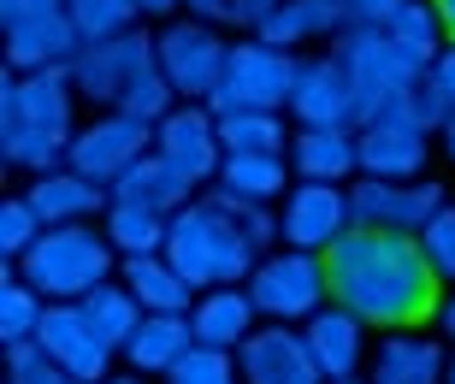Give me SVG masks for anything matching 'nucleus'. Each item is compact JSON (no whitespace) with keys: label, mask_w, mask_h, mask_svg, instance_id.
<instances>
[{"label":"nucleus","mask_w":455,"mask_h":384,"mask_svg":"<svg viewBox=\"0 0 455 384\" xmlns=\"http://www.w3.org/2000/svg\"><path fill=\"white\" fill-rule=\"evenodd\" d=\"M325 278H331V301H343L349 314L385 325V332H414L426 319H438L443 308V284L426 267L420 236L349 225L325 249Z\"/></svg>","instance_id":"1"},{"label":"nucleus","mask_w":455,"mask_h":384,"mask_svg":"<svg viewBox=\"0 0 455 384\" xmlns=\"http://www.w3.org/2000/svg\"><path fill=\"white\" fill-rule=\"evenodd\" d=\"M77 142V89L71 71H6L0 84V154L24 172H60Z\"/></svg>","instance_id":"2"},{"label":"nucleus","mask_w":455,"mask_h":384,"mask_svg":"<svg viewBox=\"0 0 455 384\" xmlns=\"http://www.w3.org/2000/svg\"><path fill=\"white\" fill-rule=\"evenodd\" d=\"M166 260L196 290H220V284H249V272L260 267V249L249 243L236 207H225L220 196H202L184 213H172Z\"/></svg>","instance_id":"3"},{"label":"nucleus","mask_w":455,"mask_h":384,"mask_svg":"<svg viewBox=\"0 0 455 384\" xmlns=\"http://www.w3.org/2000/svg\"><path fill=\"white\" fill-rule=\"evenodd\" d=\"M113 236L77 219V225H48L36 236V249L18 260V272L48 301H84L89 290H101L113 278Z\"/></svg>","instance_id":"4"},{"label":"nucleus","mask_w":455,"mask_h":384,"mask_svg":"<svg viewBox=\"0 0 455 384\" xmlns=\"http://www.w3.org/2000/svg\"><path fill=\"white\" fill-rule=\"evenodd\" d=\"M331 60H338L343 77L355 84L361 118L403 113L408 95L426 84V66H420V60L396 48V42H390V30H367V24H349L343 36H331Z\"/></svg>","instance_id":"5"},{"label":"nucleus","mask_w":455,"mask_h":384,"mask_svg":"<svg viewBox=\"0 0 455 384\" xmlns=\"http://www.w3.org/2000/svg\"><path fill=\"white\" fill-rule=\"evenodd\" d=\"M296 71H302V60L290 48H272L260 36L231 42L220 84H213V95H207L202 107H213L220 118H231V113H284L290 89H296Z\"/></svg>","instance_id":"6"},{"label":"nucleus","mask_w":455,"mask_h":384,"mask_svg":"<svg viewBox=\"0 0 455 384\" xmlns=\"http://www.w3.org/2000/svg\"><path fill=\"white\" fill-rule=\"evenodd\" d=\"M0 24H6V66L18 77L71 71V60L84 53V36L71 24L66 0H0Z\"/></svg>","instance_id":"7"},{"label":"nucleus","mask_w":455,"mask_h":384,"mask_svg":"<svg viewBox=\"0 0 455 384\" xmlns=\"http://www.w3.org/2000/svg\"><path fill=\"white\" fill-rule=\"evenodd\" d=\"M148 71H160V48H154V36L136 24V30L107 36V42H84V53L71 60V89L84 100H95V107H107V113H118L124 95H131Z\"/></svg>","instance_id":"8"},{"label":"nucleus","mask_w":455,"mask_h":384,"mask_svg":"<svg viewBox=\"0 0 455 384\" xmlns=\"http://www.w3.org/2000/svg\"><path fill=\"white\" fill-rule=\"evenodd\" d=\"M254 308L278 325H307V319L320 314L325 301H331V278H325V254H302V249H278L267 254L260 267L249 272Z\"/></svg>","instance_id":"9"},{"label":"nucleus","mask_w":455,"mask_h":384,"mask_svg":"<svg viewBox=\"0 0 455 384\" xmlns=\"http://www.w3.org/2000/svg\"><path fill=\"white\" fill-rule=\"evenodd\" d=\"M154 48H160V77L178 89V100H207L225 71L231 42H220V30L207 18H178L154 36Z\"/></svg>","instance_id":"10"},{"label":"nucleus","mask_w":455,"mask_h":384,"mask_svg":"<svg viewBox=\"0 0 455 384\" xmlns=\"http://www.w3.org/2000/svg\"><path fill=\"white\" fill-rule=\"evenodd\" d=\"M154 154H160L178 178H189L196 189L213 184L220 166H225L220 113H213V107H196V100H178V107L154 124Z\"/></svg>","instance_id":"11"},{"label":"nucleus","mask_w":455,"mask_h":384,"mask_svg":"<svg viewBox=\"0 0 455 384\" xmlns=\"http://www.w3.org/2000/svg\"><path fill=\"white\" fill-rule=\"evenodd\" d=\"M355 154H361V172H367V178L414 184V178H426L432 131L414 124L408 113H379V118H361V124H355Z\"/></svg>","instance_id":"12"},{"label":"nucleus","mask_w":455,"mask_h":384,"mask_svg":"<svg viewBox=\"0 0 455 384\" xmlns=\"http://www.w3.org/2000/svg\"><path fill=\"white\" fill-rule=\"evenodd\" d=\"M349 225H355V213H349V189L343 184H307V178H296V189L278 201V243L284 249L325 254Z\"/></svg>","instance_id":"13"},{"label":"nucleus","mask_w":455,"mask_h":384,"mask_svg":"<svg viewBox=\"0 0 455 384\" xmlns=\"http://www.w3.org/2000/svg\"><path fill=\"white\" fill-rule=\"evenodd\" d=\"M142 154H154V124H142V118H131V113H101L95 124H84V131H77L66 166L113 189L118 178L142 160Z\"/></svg>","instance_id":"14"},{"label":"nucleus","mask_w":455,"mask_h":384,"mask_svg":"<svg viewBox=\"0 0 455 384\" xmlns=\"http://www.w3.org/2000/svg\"><path fill=\"white\" fill-rule=\"evenodd\" d=\"M443 207V189L432 178H414V184H385V178H361L349 189V213L355 225L367 231H396V236H420L426 219Z\"/></svg>","instance_id":"15"},{"label":"nucleus","mask_w":455,"mask_h":384,"mask_svg":"<svg viewBox=\"0 0 455 384\" xmlns=\"http://www.w3.org/2000/svg\"><path fill=\"white\" fill-rule=\"evenodd\" d=\"M36 343H42V349H48L77 384H107V379H113V372H107V367H113V343L89 325L84 301H48Z\"/></svg>","instance_id":"16"},{"label":"nucleus","mask_w":455,"mask_h":384,"mask_svg":"<svg viewBox=\"0 0 455 384\" xmlns=\"http://www.w3.org/2000/svg\"><path fill=\"white\" fill-rule=\"evenodd\" d=\"M284 113L296 118V131H355L361 100H355V84L343 77V66L325 53V60H302Z\"/></svg>","instance_id":"17"},{"label":"nucleus","mask_w":455,"mask_h":384,"mask_svg":"<svg viewBox=\"0 0 455 384\" xmlns=\"http://www.w3.org/2000/svg\"><path fill=\"white\" fill-rule=\"evenodd\" d=\"M236 367H243V384H325L320 361L307 349V337L296 325H260V332L236 349Z\"/></svg>","instance_id":"18"},{"label":"nucleus","mask_w":455,"mask_h":384,"mask_svg":"<svg viewBox=\"0 0 455 384\" xmlns=\"http://www.w3.org/2000/svg\"><path fill=\"white\" fill-rule=\"evenodd\" d=\"M302 337H307V349H314V361H320L325 384L355 379L361 361H367V319L349 314L343 301H325L320 314L302 325Z\"/></svg>","instance_id":"19"},{"label":"nucleus","mask_w":455,"mask_h":384,"mask_svg":"<svg viewBox=\"0 0 455 384\" xmlns=\"http://www.w3.org/2000/svg\"><path fill=\"white\" fill-rule=\"evenodd\" d=\"M213 196L225 207H272V201L290 196V160L284 154H225L220 178H213Z\"/></svg>","instance_id":"20"},{"label":"nucleus","mask_w":455,"mask_h":384,"mask_svg":"<svg viewBox=\"0 0 455 384\" xmlns=\"http://www.w3.org/2000/svg\"><path fill=\"white\" fill-rule=\"evenodd\" d=\"M254 296L243 284H220V290H202L196 296V308H189V332H196V343H207V349H243L254 337Z\"/></svg>","instance_id":"21"},{"label":"nucleus","mask_w":455,"mask_h":384,"mask_svg":"<svg viewBox=\"0 0 455 384\" xmlns=\"http://www.w3.org/2000/svg\"><path fill=\"white\" fill-rule=\"evenodd\" d=\"M349 24H355L349 0H278V6L254 24V36L272 42V48H302L314 36H343Z\"/></svg>","instance_id":"22"},{"label":"nucleus","mask_w":455,"mask_h":384,"mask_svg":"<svg viewBox=\"0 0 455 384\" xmlns=\"http://www.w3.org/2000/svg\"><path fill=\"white\" fill-rule=\"evenodd\" d=\"M107 201H113V189L95 184V178H84V172H71V166L42 172V178L30 184V207L42 213V225H77V219H95Z\"/></svg>","instance_id":"23"},{"label":"nucleus","mask_w":455,"mask_h":384,"mask_svg":"<svg viewBox=\"0 0 455 384\" xmlns=\"http://www.w3.org/2000/svg\"><path fill=\"white\" fill-rule=\"evenodd\" d=\"M118 284L142 301V314H189L196 296H202L166 254H124V278H118Z\"/></svg>","instance_id":"24"},{"label":"nucleus","mask_w":455,"mask_h":384,"mask_svg":"<svg viewBox=\"0 0 455 384\" xmlns=\"http://www.w3.org/2000/svg\"><path fill=\"white\" fill-rule=\"evenodd\" d=\"M443 367L450 355L443 343L432 337H414V332H390L379 349H372V384H443Z\"/></svg>","instance_id":"25"},{"label":"nucleus","mask_w":455,"mask_h":384,"mask_svg":"<svg viewBox=\"0 0 455 384\" xmlns=\"http://www.w3.org/2000/svg\"><path fill=\"white\" fill-rule=\"evenodd\" d=\"M189 196H196V184L189 178H178V172L160 160V154H142L124 178L113 184V201H131V207H148V213H184Z\"/></svg>","instance_id":"26"},{"label":"nucleus","mask_w":455,"mask_h":384,"mask_svg":"<svg viewBox=\"0 0 455 384\" xmlns=\"http://www.w3.org/2000/svg\"><path fill=\"white\" fill-rule=\"evenodd\" d=\"M290 166L307 184H343L349 172H361L355 131H296L290 136Z\"/></svg>","instance_id":"27"},{"label":"nucleus","mask_w":455,"mask_h":384,"mask_svg":"<svg viewBox=\"0 0 455 384\" xmlns=\"http://www.w3.org/2000/svg\"><path fill=\"white\" fill-rule=\"evenodd\" d=\"M196 349V332H189V314H142V325H136V337L124 343V355H131L136 372H160L166 379L184 355Z\"/></svg>","instance_id":"28"},{"label":"nucleus","mask_w":455,"mask_h":384,"mask_svg":"<svg viewBox=\"0 0 455 384\" xmlns=\"http://www.w3.org/2000/svg\"><path fill=\"white\" fill-rule=\"evenodd\" d=\"M166 213H148V207H131V201H107V236H113L118 254H166Z\"/></svg>","instance_id":"29"},{"label":"nucleus","mask_w":455,"mask_h":384,"mask_svg":"<svg viewBox=\"0 0 455 384\" xmlns=\"http://www.w3.org/2000/svg\"><path fill=\"white\" fill-rule=\"evenodd\" d=\"M42 314H48V296L36 284H24V272H6L0 278V337H6V349L30 343L42 332Z\"/></svg>","instance_id":"30"},{"label":"nucleus","mask_w":455,"mask_h":384,"mask_svg":"<svg viewBox=\"0 0 455 384\" xmlns=\"http://www.w3.org/2000/svg\"><path fill=\"white\" fill-rule=\"evenodd\" d=\"M84 314H89V325H95L113 349H124V343L136 337V325H142V301H136L124 284L107 278L101 290H89V296H84Z\"/></svg>","instance_id":"31"},{"label":"nucleus","mask_w":455,"mask_h":384,"mask_svg":"<svg viewBox=\"0 0 455 384\" xmlns=\"http://www.w3.org/2000/svg\"><path fill=\"white\" fill-rule=\"evenodd\" d=\"M225 154H290V124L284 113H231L220 118Z\"/></svg>","instance_id":"32"},{"label":"nucleus","mask_w":455,"mask_h":384,"mask_svg":"<svg viewBox=\"0 0 455 384\" xmlns=\"http://www.w3.org/2000/svg\"><path fill=\"white\" fill-rule=\"evenodd\" d=\"M390 42L403 53H414L420 66H432L443 53V24H438V6L432 0H403V12L390 18Z\"/></svg>","instance_id":"33"},{"label":"nucleus","mask_w":455,"mask_h":384,"mask_svg":"<svg viewBox=\"0 0 455 384\" xmlns=\"http://www.w3.org/2000/svg\"><path fill=\"white\" fill-rule=\"evenodd\" d=\"M71 24L84 42H107V36H124L142 24V6L136 0H66Z\"/></svg>","instance_id":"34"},{"label":"nucleus","mask_w":455,"mask_h":384,"mask_svg":"<svg viewBox=\"0 0 455 384\" xmlns=\"http://www.w3.org/2000/svg\"><path fill=\"white\" fill-rule=\"evenodd\" d=\"M166 384H243L236 349H207V343H196V349L166 372Z\"/></svg>","instance_id":"35"},{"label":"nucleus","mask_w":455,"mask_h":384,"mask_svg":"<svg viewBox=\"0 0 455 384\" xmlns=\"http://www.w3.org/2000/svg\"><path fill=\"white\" fill-rule=\"evenodd\" d=\"M42 231H48V225H42V213L30 207V196H6L0 201V254H6V260H24Z\"/></svg>","instance_id":"36"},{"label":"nucleus","mask_w":455,"mask_h":384,"mask_svg":"<svg viewBox=\"0 0 455 384\" xmlns=\"http://www.w3.org/2000/svg\"><path fill=\"white\" fill-rule=\"evenodd\" d=\"M420 254H426V267L438 272V284H455V207H450V201H443L438 213L426 219Z\"/></svg>","instance_id":"37"},{"label":"nucleus","mask_w":455,"mask_h":384,"mask_svg":"<svg viewBox=\"0 0 455 384\" xmlns=\"http://www.w3.org/2000/svg\"><path fill=\"white\" fill-rule=\"evenodd\" d=\"M6 384H77V379H71V372L30 337V343L6 349Z\"/></svg>","instance_id":"38"},{"label":"nucleus","mask_w":455,"mask_h":384,"mask_svg":"<svg viewBox=\"0 0 455 384\" xmlns=\"http://www.w3.org/2000/svg\"><path fill=\"white\" fill-rule=\"evenodd\" d=\"M172 107H178V89H172L166 77H160V71H148V77H142V84H136L131 95H124V107H118V113L142 118V124H160V118H166Z\"/></svg>","instance_id":"39"},{"label":"nucleus","mask_w":455,"mask_h":384,"mask_svg":"<svg viewBox=\"0 0 455 384\" xmlns=\"http://www.w3.org/2000/svg\"><path fill=\"white\" fill-rule=\"evenodd\" d=\"M426 77L438 89V136H443V148H450V160H455V42L426 66Z\"/></svg>","instance_id":"40"},{"label":"nucleus","mask_w":455,"mask_h":384,"mask_svg":"<svg viewBox=\"0 0 455 384\" xmlns=\"http://www.w3.org/2000/svg\"><path fill=\"white\" fill-rule=\"evenodd\" d=\"M403 12V0H349V18L367 30H390V18Z\"/></svg>","instance_id":"41"},{"label":"nucleus","mask_w":455,"mask_h":384,"mask_svg":"<svg viewBox=\"0 0 455 384\" xmlns=\"http://www.w3.org/2000/svg\"><path fill=\"white\" fill-rule=\"evenodd\" d=\"M272 6H278V0H231V24H249V30H254Z\"/></svg>","instance_id":"42"},{"label":"nucleus","mask_w":455,"mask_h":384,"mask_svg":"<svg viewBox=\"0 0 455 384\" xmlns=\"http://www.w3.org/2000/svg\"><path fill=\"white\" fill-rule=\"evenodd\" d=\"M196 18H207V24H231V0H184Z\"/></svg>","instance_id":"43"},{"label":"nucleus","mask_w":455,"mask_h":384,"mask_svg":"<svg viewBox=\"0 0 455 384\" xmlns=\"http://www.w3.org/2000/svg\"><path fill=\"white\" fill-rule=\"evenodd\" d=\"M432 6H438V24H443V36L455 42V0H432Z\"/></svg>","instance_id":"44"},{"label":"nucleus","mask_w":455,"mask_h":384,"mask_svg":"<svg viewBox=\"0 0 455 384\" xmlns=\"http://www.w3.org/2000/svg\"><path fill=\"white\" fill-rule=\"evenodd\" d=\"M142 6V18H160V12H172V6H184V0H136Z\"/></svg>","instance_id":"45"},{"label":"nucleus","mask_w":455,"mask_h":384,"mask_svg":"<svg viewBox=\"0 0 455 384\" xmlns=\"http://www.w3.org/2000/svg\"><path fill=\"white\" fill-rule=\"evenodd\" d=\"M438 325H443V332L455 337V290H450V301H443V308H438Z\"/></svg>","instance_id":"46"},{"label":"nucleus","mask_w":455,"mask_h":384,"mask_svg":"<svg viewBox=\"0 0 455 384\" xmlns=\"http://www.w3.org/2000/svg\"><path fill=\"white\" fill-rule=\"evenodd\" d=\"M107 384H142V379H136V372H124V379H107Z\"/></svg>","instance_id":"47"},{"label":"nucleus","mask_w":455,"mask_h":384,"mask_svg":"<svg viewBox=\"0 0 455 384\" xmlns=\"http://www.w3.org/2000/svg\"><path fill=\"white\" fill-rule=\"evenodd\" d=\"M443 384H455V355H450V367H443Z\"/></svg>","instance_id":"48"},{"label":"nucleus","mask_w":455,"mask_h":384,"mask_svg":"<svg viewBox=\"0 0 455 384\" xmlns=\"http://www.w3.org/2000/svg\"><path fill=\"white\" fill-rule=\"evenodd\" d=\"M338 384H372V379H361V372H355V379H338Z\"/></svg>","instance_id":"49"}]
</instances>
